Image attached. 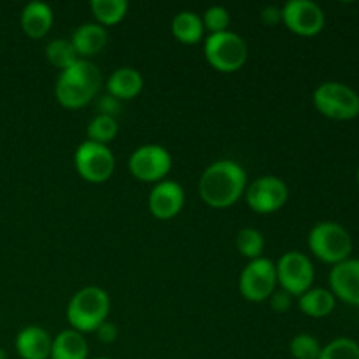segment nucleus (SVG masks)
Returning <instances> with one entry per match:
<instances>
[{
  "label": "nucleus",
  "instance_id": "nucleus-9",
  "mask_svg": "<svg viewBox=\"0 0 359 359\" xmlns=\"http://www.w3.org/2000/svg\"><path fill=\"white\" fill-rule=\"evenodd\" d=\"M277 286L291 297H302L314 283L316 270L311 258L300 251H286L276 263Z\"/></svg>",
  "mask_w": 359,
  "mask_h": 359
},
{
  "label": "nucleus",
  "instance_id": "nucleus-20",
  "mask_svg": "<svg viewBox=\"0 0 359 359\" xmlns=\"http://www.w3.org/2000/svg\"><path fill=\"white\" fill-rule=\"evenodd\" d=\"M170 30L175 41L184 46L198 44L205 35L202 16L193 13V11H181V13L175 14L170 23Z\"/></svg>",
  "mask_w": 359,
  "mask_h": 359
},
{
  "label": "nucleus",
  "instance_id": "nucleus-32",
  "mask_svg": "<svg viewBox=\"0 0 359 359\" xmlns=\"http://www.w3.org/2000/svg\"><path fill=\"white\" fill-rule=\"evenodd\" d=\"M118 102L116 98H112L111 95L104 97L100 100V114H107V116H114L116 118V111H118Z\"/></svg>",
  "mask_w": 359,
  "mask_h": 359
},
{
  "label": "nucleus",
  "instance_id": "nucleus-8",
  "mask_svg": "<svg viewBox=\"0 0 359 359\" xmlns=\"http://www.w3.org/2000/svg\"><path fill=\"white\" fill-rule=\"evenodd\" d=\"M277 290L276 263L270 258L252 259L242 269L238 277V291L242 298L251 304H262L269 300Z\"/></svg>",
  "mask_w": 359,
  "mask_h": 359
},
{
  "label": "nucleus",
  "instance_id": "nucleus-21",
  "mask_svg": "<svg viewBox=\"0 0 359 359\" xmlns=\"http://www.w3.org/2000/svg\"><path fill=\"white\" fill-rule=\"evenodd\" d=\"M298 307L305 316L314 319L328 318L337 307V298L325 287H311L302 297H298Z\"/></svg>",
  "mask_w": 359,
  "mask_h": 359
},
{
  "label": "nucleus",
  "instance_id": "nucleus-19",
  "mask_svg": "<svg viewBox=\"0 0 359 359\" xmlns=\"http://www.w3.org/2000/svg\"><path fill=\"white\" fill-rule=\"evenodd\" d=\"M88 342L83 333L76 330H62L53 337V346L49 359H88Z\"/></svg>",
  "mask_w": 359,
  "mask_h": 359
},
{
  "label": "nucleus",
  "instance_id": "nucleus-10",
  "mask_svg": "<svg viewBox=\"0 0 359 359\" xmlns=\"http://www.w3.org/2000/svg\"><path fill=\"white\" fill-rule=\"evenodd\" d=\"M128 170L140 182H161L172 170V154L160 144H144L128 158Z\"/></svg>",
  "mask_w": 359,
  "mask_h": 359
},
{
  "label": "nucleus",
  "instance_id": "nucleus-6",
  "mask_svg": "<svg viewBox=\"0 0 359 359\" xmlns=\"http://www.w3.org/2000/svg\"><path fill=\"white\" fill-rule=\"evenodd\" d=\"M312 104L319 114L335 121H351L359 116V93L337 81L319 84L312 95Z\"/></svg>",
  "mask_w": 359,
  "mask_h": 359
},
{
  "label": "nucleus",
  "instance_id": "nucleus-22",
  "mask_svg": "<svg viewBox=\"0 0 359 359\" xmlns=\"http://www.w3.org/2000/svg\"><path fill=\"white\" fill-rule=\"evenodd\" d=\"M128 7L126 0H91L90 2V11L95 18V23L104 28L121 23L128 13Z\"/></svg>",
  "mask_w": 359,
  "mask_h": 359
},
{
  "label": "nucleus",
  "instance_id": "nucleus-31",
  "mask_svg": "<svg viewBox=\"0 0 359 359\" xmlns=\"http://www.w3.org/2000/svg\"><path fill=\"white\" fill-rule=\"evenodd\" d=\"M259 20L266 27H276V25L283 23V9L277 6L263 7L262 13H259Z\"/></svg>",
  "mask_w": 359,
  "mask_h": 359
},
{
  "label": "nucleus",
  "instance_id": "nucleus-30",
  "mask_svg": "<svg viewBox=\"0 0 359 359\" xmlns=\"http://www.w3.org/2000/svg\"><path fill=\"white\" fill-rule=\"evenodd\" d=\"M95 333H97V339L100 340L102 344H112V342H116V339H118L119 328H118V325H114V323H111L107 319V321L102 323V325L98 326L97 332Z\"/></svg>",
  "mask_w": 359,
  "mask_h": 359
},
{
  "label": "nucleus",
  "instance_id": "nucleus-33",
  "mask_svg": "<svg viewBox=\"0 0 359 359\" xmlns=\"http://www.w3.org/2000/svg\"><path fill=\"white\" fill-rule=\"evenodd\" d=\"M0 359H7V353L2 349V347H0Z\"/></svg>",
  "mask_w": 359,
  "mask_h": 359
},
{
  "label": "nucleus",
  "instance_id": "nucleus-7",
  "mask_svg": "<svg viewBox=\"0 0 359 359\" xmlns=\"http://www.w3.org/2000/svg\"><path fill=\"white\" fill-rule=\"evenodd\" d=\"M74 167L81 179H84L86 182L102 184L114 174L116 158L109 146L84 140L74 153Z\"/></svg>",
  "mask_w": 359,
  "mask_h": 359
},
{
  "label": "nucleus",
  "instance_id": "nucleus-26",
  "mask_svg": "<svg viewBox=\"0 0 359 359\" xmlns=\"http://www.w3.org/2000/svg\"><path fill=\"white\" fill-rule=\"evenodd\" d=\"M318 359H359V344L347 337H339L323 347Z\"/></svg>",
  "mask_w": 359,
  "mask_h": 359
},
{
  "label": "nucleus",
  "instance_id": "nucleus-28",
  "mask_svg": "<svg viewBox=\"0 0 359 359\" xmlns=\"http://www.w3.org/2000/svg\"><path fill=\"white\" fill-rule=\"evenodd\" d=\"M202 21H203V28H205V32H209V35H212V34L226 32L228 28H230L231 16L230 13H228L226 7L212 6L203 13Z\"/></svg>",
  "mask_w": 359,
  "mask_h": 359
},
{
  "label": "nucleus",
  "instance_id": "nucleus-25",
  "mask_svg": "<svg viewBox=\"0 0 359 359\" xmlns=\"http://www.w3.org/2000/svg\"><path fill=\"white\" fill-rule=\"evenodd\" d=\"M235 248L241 252L244 258L249 262L258 259L263 256V249H265V237L256 228H242L235 238Z\"/></svg>",
  "mask_w": 359,
  "mask_h": 359
},
{
  "label": "nucleus",
  "instance_id": "nucleus-4",
  "mask_svg": "<svg viewBox=\"0 0 359 359\" xmlns=\"http://www.w3.org/2000/svg\"><path fill=\"white\" fill-rule=\"evenodd\" d=\"M309 249L323 263L339 265L351 258L353 238L351 233L335 221H321L309 231Z\"/></svg>",
  "mask_w": 359,
  "mask_h": 359
},
{
  "label": "nucleus",
  "instance_id": "nucleus-17",
  "mask_svg": "<svg viewBox=\"0 0 359 359\" xmlns=\"http://www.w3.org/2000/svg\"><path fill=\"white\" fill-rule=\"evenodd\" d=\"M144 88V77L133 67H119L105 81V90L116 100H133Z\"/></svg>",
  "mask_w": 359,
  "mask_h": 359
},
{
  "label": "nucleus",
  "instance_id": "nucleus-2",
  "mask_svg": "<svg viewBox=\"0 0 359 359\" xmlns=\"http://www.w3.org/2000/svg\"><path fill=\"white\" fill-rule=\"evenodd\" d=\"M102 86V72L91 60H79L62 70L55 84V97L65 109L86 107Z\"/></svg>",
  "mask_w": 359,
  "mask_h": 359
},
{
  "label": "nucleus",
  "instance_id": "nucleus-11",
  "mask_svg": "<svg viewBox=\"0 0 359 359\" xmlns=\"http://www.w3.org/2000/svg\"><path fill=\"white\" fill-rule=\"evenodd\" d=\"M245 203L256 214H273L283 209L290 198V188L276 175H262L249 182L245 189Z\"/></svg>",
  "mask_w": 359,
  "mask_h": 359
},
{
  "label": "nucleus",
  "instance_id": "nucleus-16",
  "mask_svg": "<svg viewBox=\"0 0 359 359\" xmlns=\"http://www.w3.org/2000/svg\"><path fill=\"white\" fill-rule=\"evenodd\" d=\"M70 42H72L74 49H76L77 56H79L81 60H90L91 56L98 55V53L107 46V28L100 27V25L95 23V21L84 23L74 30Z\"/></svg>",
  "mask_w": 359,
  "mask_h": 359
},
{
  "label": "nucleus",
  "instance_id": "nucleus-5",
  "mask_svg": "<svg viewBox=\"0 0 359 359\" xmlns=\"http://www.w3.org/2000/svg\"><path fill=\"white\" fill-rule=\"evenodd\" d=\"M203 55L207 63L221 74H233L248 63V42L235 32L207 35L203 41Z\"/></svg>",
  "mask_w": 359,
  "mask_h": 359
},
{
  "label": "nucleus",
  "instance_id": "nucleus-23",
  "mask_svg": "<svg viewBox=\"0 0 359 359\" xmlns=\"http://www.w3.org/2000/svg\"><path fill=\"white\" fill-rule=\"evenodd\" d=\"M46 60L51 63L55 69H58L60 72L62 70H67L69 67H72L74 63L79 62V56H77L76 49H74L70 39H53L51 42H48L46 46Z\"/></svg>",
  "mask_w": 359,
  "mask_h": 359
},
{
  "label": "nucleus",
  "instance_id": "nucleus-1",
  "mask_svg": "<svg viewBox=\"0 0 359 359\" xmlns=\"http://www.w3.org/2000/svg\"><path fill=\"white\" fill-rule=\"evenodd\" d=\"M248 184V174L241 163L217 160L200 175L198 195L212 209H228L245 195Z\"/></svg>",
  "mask_w": 359,
  "mask_h": 359
},
{
  "label": "nucleus",
  "instance_id": "nucleus-34",
  "mask_svg": "<svg viewBox=\"0 0 359 359\" xmlns=\"http://www.w3.org/2000/svg\"><path fill=\"white\" fill-rule=\"evenodd\" d=\"M93 359H112V358H107V356H98V358H93Z\"/></svg>",
  "mask_w": 359,
  "mask_h": 359
},
{
  "label": "nucleus",
  "instance_id": "nucleus-12",
  "mask_svg": "<svg viewBox=\"0 0 359 359\" xmlns=\"http://www.w3.org/2000/svg\"><path fill=\"white\" fill-rule=\"evenodd\" d=\"M280 9H283L284 27L294 35L314 37L325 28V11L312 0H287Z\"/></svg>",
  "mask_w": 359,
  "mask_h": 359
},
{
  "label": "nucleus",
  "instance_id": "nucleus-29",
  "mask_svg": "<svg viewBox=\"0 0 359 359\" xmlns=\"http://www.w3.org/2000/svg\"><path fill=\"white\" fill-rule=\"evenodd\" d=\"M291 298L293 297H291V294H287L286 291L276 290V293L269 298L270 307H272V311L277 312V314H284V312L290 311Z\"/></svg>",
  "mask_w": 359,
  "mask_h": 359
},
{
  "label": "nucleus",
  "instance_id": "nucleus-15",
  "mask_svg": "<svg viewBox=\"0 0 359 359\" xmlns=\"http://www.w3.org/2000/svg\"><path fill=\"white\" fill-rule=\"evenodd\" d=\"M53 337L41 326H25L14 340L18 356L21 359H49Z\"/></svg>",
  "mask_w": 359,
  "mask_h": 359
},
{
  "label": "nucleus",
  "instance_id": "nucleus-35",
  "mask_svg": "<svg viewBox=\"0 0 359 359\" xmlns=\"http://www.w3.org/2000/svg\"><path fill=\"white\" fill-rule=\"evenodd\" d=\"M356 179H358V184H359V167H358V172H356Z\"/></svg>",
  "mask_w": 359,
  "mask_h": 359
},
{
  "label": "nucleus",
  "instance_id": "nucleus-27",
  "mask_svg": "<svg viewBox=\"0 0 359 359\" xmlns=\"http://www.w3.org/2000/svg\"><path fill=\"white\" fill-rule=\"evenodd\" d=\"M321 349V342L311 333H298L290 342V353L294 359H318Z\"/></svg>",
  "mask_w": 359,
  "mask_h": 359
},
{
  "label": "nucleus",
  "instance_id": "nucleus-18",
  "mask_svg": "<svg viewBox=\"0 0 359 359\" xmlns=\"http://www.w3.org/2000/svg\"><path fill=\"white\" fill-rule=\"evenodd\" d=\"M21 30L30 39H42L55 23V13L46 2H30L23 7L20 16Z\"/></svg>",
  "mask_w": 359,
  "mask_h": 359
},
{
  "label": "nucleus",
  "instance_id": "nucleus-24",
  "mask_svg": "<svg viewBox=\"0 0 359 359\" xmlns=\"http://www.w3.org/2000/svg\"><path fill=\"white\" fill-rule=\"evenodd\" d=\"M119 123L114 116L107 114H97L90 123H88V140L97 144H104L109 146L112 140L118 137Z\"/></svg>",
  "mask_w": 359,
  "mask_h": 359
},
{
  "label": "nucleus",
  "instance_id": "nucleus-13",
  "mask_svg": "<svg viewBox=\"0 0 359 359\" xmlns=\"http://www.w3.org/2000/svg\"><path fill=\"white\" fill-rule=\"evenodd\" d=\"M186 202V193L179 182L165 179V181L153 184L147 198L151 216L160 221L174 219L182 210Z\"/></svg>",
  "mask_w": 359,
  "mask_h": 359
},
{
  "label": "nucleus",
  "instance_id": "nucleus-14",
  "mask_svg": "<svg viewBox=\"0 0 359 359\" xmlns=\"http://www.w3.org/2000/svg\"><path fill=\"white\" fill-rule=\"evenodd\" d=\"M330 291L344 304L359 307V259L349 258L330 270Z\"/></svg>",
  "mask_w": 359,
  "mask_h": 359
},
{
  "label": "nucleus",
  "instance_id": "nucleus-3",
  "mask_svg": "<svg viewBox=\"0 0 359 359\" xmlns=\"http://www.w3.org/2000/svg\"><path fill=\"white\" fill-rule=\"evenodd\" d=\"M111 298L105 290L98 286L81 287L67 304L65 318L70 328L83 333H95L102 323L109 319Z\"/></svg>",
  "mask_w": 359,
  "mask_h": 359
}]
</instances>
